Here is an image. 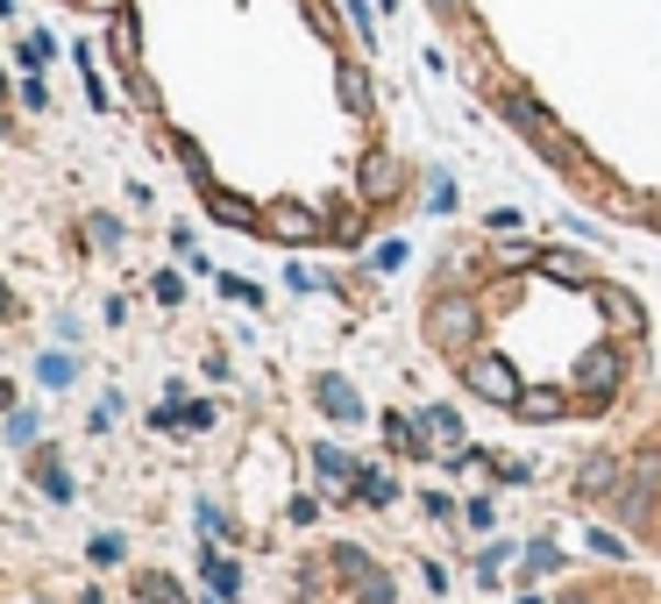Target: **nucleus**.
I'll return each instance as SVG.
<instances>
[{
  "label": "nucleus",
  "mask_w": 661,
  "mask_h": 604,
  "mask_svg": "<svg viewBox=\"0 0 661 604\" xmlns=\"http://www.w3.org/2000/svg\"><path fill=\"white\" fill-rule=\"evenodd\" d=\"M498 108H505V121H513V128L527 135V143L540 149V157L554 164V171H583L576 143H569V135H562V121H554L548 108H540V100H527V93H519V86H505V93H498Z\"/></svg>",
  "instance_id": "nucleus-1"
},
{
  "label": "nucleus",
  "mask_w": 661,
  "mask_h": 604,
  "mask_svg": "<svg viewBox=\"0 0 661 604\" xmlns=\"http://www.w3.org/2000/svg\"><path fill=\"white\" fill-rule=\"evenodd\" d=\"M462 384H470L477 399H491V405H519L527 399V384H519V370L505 356H462Z\"/></svg>",
  "instance_id": "nucleus-2"
},
{
  "label": "nucleus",
  "mask_w": 661,
  "mask_h": 604,
  "mask_svg": "<svg viewBox=\"0 0 661 604\" xmlns=\"http://www.w3.org/2000/svg\"><path fill=\"white\" fill-rule=\"evenodd\" d=\"M427 342L434 349H470L477 342V299H456V292L434 299L427 306Z\"/></svg>",
  "instance_id": "nucleus-3"
},
{
  "label": "nucleus",
  "mask_w": 661,
  "mask_h": 604,
  "mask_svg": "<svg viewBox=\"0 0 661 604\" xmlns=\"http://www.w3.org/2000/svg\"><path fill=\"white\" fill-rule=\"evenodd\" d=\"M327 562H335L341 577H349V591L363 597V604H392V577H384V569L370 562L363 548H335V555H327Z\"/></svg>",
  "instance_id": "nucleus-4"
},
{
  "label": "nucleus",
  "mask_w": 661,
  "mask_h": 604,
  "mask_svg": "<svg viewBox=\"0 0 661 604\" xmlns=\"http://www.w3.org/2000/svg\"><path fill=\"white\" fill-rule=\"evenodd\" d=\"M619 377H626L619 342H597V349H583V362H576V384L591 391V399H612V391H619Z\"/></svg>",
  "instance_id": "nucleus-5"
},
{
  "label": "nucleus",
  "mask_w": 661,
  "mask_h": 604,
  "mask_svg": "<svg viewBox=\"0 0 661 604\" xmlns=\"http://www.w3.org/2000/svg\"><path fill=\"white\" fill-rule=\"evenodd\" d=\"M264 228L278 242H313V235H327V221L306 200H278V206H264Z\"/></svg>",
  "instance_id": "nucleus-6"
},
{
  "label": "nucleus",
  "mask_w": 661,
  "mask_h": 604,
  "mask_svg": "<svg viewBox=\"0 0 661 604\" xmlns=\"http://www.w3.org/2000/svg\"><path fill=\"white\" fill-rule=\"evenodd\" d=\"M313 405H321L327 420H341V427H356V420H363V391L349 384V377H313Z\"/></svg>",
  "instance_id": "nucleus-7"
},
{
  "label": "nucleus",
  "mask_w": 661,
  "mask_h": 604,
  "mask_svg": "<svg viewBox=\"0 0 661 604\" xmlns=\"http://www.w3.org/2000/svg\"><path fill=\"white\" fill-rule=\"evenodd\" d=\"M419 456H448V462L462 456V420L448 413V405H427V413H419Z\"/></svg>",
  "instance_id": "nucleus-8"
},
{
  "label": "nucleus",
  "mask_w": 661,
  "mask_h": 604,
  "mask_svg": "<svg viewBox=\"0 0 661 604\" xmlns=\"http://www.w3.org/2000/svg\"><path fill=\"white\" fill-rule=\"evenodd\" d=\"M576 491H583V497H619V491H626L619 456H591V462L576 470Z\"/></svg>",
  "instance_id": "nucleus-9"
},
{
  "label": "nucleus",
  "mask_w": 661,
  "mask_h": 604,
  "mask_svg": "<svg viewBox=\"0 0 661 604\" xmlns=\"http://www.w3.org/2000/svg\"><path fill=\"white\" fill-rule=\"evenodd\" d=\"M399 178H405V164L392 157V149H370L363 157V200H392Z\"/></svg>",
  "instance_id": "nucleus-10"
},
{
  "label": "nucleus",
  "mask_w": 661,
  "mask_h": 604,
  "mask_svg": "<svg viewBox=\"0 0 661 604\" xmlns=\"http://www.w3.org/2000/svg\"><path fill=\"white\" fill-rule=\"evenodd\" d=\"M200 577H206V591H214L221 604H228L235 591H243V569H235V562H228L221 548H206V555H200Z\"/></svg>",
  "instance_id": "nucleus-11"
},
{
  "label": "nucleus",
  "mask_w": 661,
  "mask_h": 604,
  "mask_svg": "<svg viewBox=\"0 0 661 604\" xmlns=\"http://www.w3.org/2000/svg\"><path fill=\"white\" fill-rule=\"evenodd\" d=\"M335 93H341V108H349V114H370V79H363L356 57H341V65H335Z\"/></svg>",
  "instance_id": "nucleus-12"
},
{
  "label": "nucleus",
  "mask_w": 661,
  "mask_h": 604,
  "mask_svg": "<svg viewBox=\"0 0 661 604\" xmlns=\"http://www.w3.org/2000/svg\"><path fill=\"white\" fill-rule=\"evenodd\" d=\"M206 206H214V221H221V228H257V206H249V200H235V192H214V186H206Z\"/></svg>",
  "instance_id": "nucleus-13"
},
{
  "label": "nucleus",
  "mask_w": 661,
  "mask_h": 604,
  "mask_svg": "<svg viewBox=\"0 0 661 604\" xmlns=\"http://www.w3.org/2000/svg\"><path fill=\"white\" fill-rule=\"evenodd\" d=\"M597 306H605V321L619 327V335H640V327H648V313H640L626 292H597Z\"/></svg>",
  "instance_id": "nucleus-14"
},
{
  "label": "nucleus",
  "mask_w": 661,
  "mask_h": 604,
  "mask_svg": "<svg viewBox=\"0 0 661 604\" xmlns=\"http://www.w3.org/2000/svg\"><path fill=\"white\" fill-rule=\"evenodd\" d=\"M313 470L335 483V491H356V462L341 456V448H327V441H321V448H313Z\"/></svg>",
  "instance_id": "nucleus-15"
},
{
  "label": "nucleus",
  "mask_w": 661,
  "mask_h": 604,
  "mask_svg": "<svg viewBox=\"0 0 661 604\" xmlns=\"http://www.w3.org/2000/svg\"><path fill=\"white\" fill-rule=\"evenodd\" d=\"M540 270H548V278H562V284H583L591 278V264H583V256H569V249H548V256H534Z\"/></svg>",
  "instance_id": "nucleus-16"
},
{
  "label": "nucleus",
  "mask_w": 661,
  "mask_h": 604,
  "mask_svg": "<svg viewBox=\"0 0 661 604\" xmlns=\"http://www.w3.org/2000/svg\"><path fill=\"white\" fill-rule=\"evenodd\" d=\"M36 483H43V497H57V505L71 497V477H65V462H57V456H36Z\"/></svg>",
  "instance_id": "nucleus-17"
},
{
  "label": "nucleus",
  "mask_w": 661,
  "mask_h": 604,
  "mask_svg": "<svg viewBox=\"0 0 661 604\" xmlns=\"http://www.w3.org/2000/svg\"><path fill=\"white\" fill-rule=\"evenodd\" d=\"M513 413H519V420H562V399H554V391H527Z\"/></svg>",
  "instance_id": "nucleus-18"
},
{
  "label": "nucleus",
  "mask_w": 661,
  "mask_h": 604,
  "mask_svg": "<svg viewBox=\"0 0 661 604\" xmlns=\"http://www.w3.org/2000/svg\"><path fill=\"white\" fill-rule=\"evenodd\" d=\"M135 597H143V604H186L171 577H135Z\"/></svg>",
  "instance_id": "nucleus-19"
},
{
  "label": "nucleus",
  "mask_w": 661,
  "mask_h": 604,
  "mask_svg": "<svg viewBox=\"0 0 661 604\" xmlns=\"http://www.w3.org/2000/svg\"><path fill=\"white\" fill-rule=\"evenodd\" d=\"M171 157L186 164V171L200 178V186H214V171H206V157H200V143H192V135H178V143H171Z\"/></svg>",
  "instance_id": "nucleus-20"
},
{
  "label": "nucleus",
  "mask_w": 661,
  "mask_h": 604,
  "mask_svg": "<svg viewBox=\"0 0 661 604\" xmlns=\"http://www.w3.org/2000/svg\"><path fill=\"white\" fill-rule=\"evenodd\" d=\"M86 235H93V249H122V221L114 214H86Z\"/></svg>",
  "instance_id": "nucleus-21"
},
{
  "label": "nucleus",
  "mask_w": 661,
  "mask_h": 604,
  "mask_svg": "<svg viewBox=\"0 0 661 604\" xmlns=\"http://www.w3.org/2000/svg\"><path fill=\"white\" fill-rule=\"evenodd\" d=\"M634 491H648V497H661V448H648V456L634 462Z\"/></svg>",
  "instance_id": "nucleus-22"
},
{
  "label": "nucleus",
  "mask_w": 661,
  "mask_h": 604,
  "mask_svg": "<svg viewBox=\"0 0 661 604\" xmlns=\"http://www.w3.org/2000/svg\"><path fill=\"white\" fill-rule=\"evenodd\" d=\"M384 441H392L399 456H419V427H413V420H399V413L384 420Z\"/></svg>",
  "instance_id": "nucleus-23"
},
{
  "label": "nucleus",
  "mask_w": 661,
  "mask_h": 604,
  "mask_svg": "<svg viewBox=\"0 0 661 604\" xmlns=\"http://www.w3.org/2000/svg\"><path fill=\"white\" fill-rule=\"evenodd\" d=\"M554 569H562L554 540H527V577H554Z\"/></svg>",
  "instance_id": "nucleus-24"
},
{
  "label": "nucleus",
  "mask_w": 661,
  "mask_h": 604,
  "mask_svg": "<svg viewBox=\"0 0 661 604\" xmlns=\"http://www.w3.org/2000/svg\"><path fill=\"white\" fill-rule=\"evenodd\" d=\"M356 497H370V505H392V477H384V470H363V477H356Z\"/></svg>",
  "instance_id": "nucleus-25"
},
{
  "label": "nucleus",
  "mask_w": 661,
  "mask_h": 604,
  "mask_svg": "<svg viewBox=\"0 0 661 604\" xmlns=\"http://www.w3.org/2000/svg\"><path fill=\"white\" fill-rule=\"evenodd\" d=\"M36 434H43V420H36V413H8V448H29Z\"/></svg>",
  "instance_id": "nucleus-26"
},
{
  "label": "nucleus",
  "mask_w": 661,
  "mask_h": 604,
  "mask_svg": "<svg viewBox=\"0 0 661 604\" xmlns=\"http://www.w3.org/2000/svg\"><path fill=\"white\" fill-rule=\"evenodd\" d=\"M427 206H434V214H448V206H456V178H448V171L427 178Z\"/></svg>",
  "instance_id": "nucleus-27"
},
{
  "label": "nucleus",
  "mask_w": 661,
  "mask_h": 604,
  "mask_svg": "<svg viewBox=\"0 0 661 604\" xmlns=\"http://www.w3.org/2000/svg\"><path fill=\"white\" fill-rule=\"evenodd\" d=\"M122 93L135 100V108H157V86H149V79H143V71H135V65L122 71Z\"/></svg>",
  "instance_id": "nucleus-28"
},
{
  "label": "nucleus",
  "mask_w": 661,
  "mask_h": 604,
  "mask_svg": "<svg viewBox=\"0 0 661 604\" xmlns=\"http://www.w3.org/2000/svg\"><path fill=\"white\" fill-rule=\"evenodd\" d=\"M135 43H143V29L122 14V22H114V57H122V65H135Z\"/></svg>",
  "instance_id": "nucleus-29"
},
{
  "label": "nucleus",
  "mask_w": 661,
  "mask_h": 604,
  "mask_svg": "<svg viewBox=\"0 0 661 604\" xmlns=\"http://www.w3.org/2000/svg\"><path fill=\"white\" fill-rule=\"evenodd\" d=\"M327 235H335V242H356V235H363V214H356V206H341V214L327 221Z\"/></svg>",
  "instance_id": "nucleus-30"
},
{
  "label": "nucleus",
  "mask_w": 661,
  "mask_h": 604,
  "mask_svg": "<svg viewBox=\"0 0 661 604\" xmlns=\"http://www.w3.org/2000/svg\"><path fill=\"white\" fill-rule=\"evenodd\" d=\"M149 292H157L164 306H178V299H186V278H178V270H157V284H149Z\"/></svg>",
  "instance_id": "nucleus-31"
},
{
  "label": "nucleus",
  "mask_w": 661,
  "mask_h": 604,
  "mask_svg": "<svg viewBox=\"0 0 661 604\" xmlns=\"http://www.w3.org/2000/svg\"><path fill=\"white\" fill-rule=\"evenodd\" d=\"M341 14H349V22H356V36H363V51H378V29H370V8H363V0H349V8H341Z\"/></svg>",
  "instance_id": "nucleus-32"
},
{
  "label": "nucleus",
  "mask_w": 661,
  "mask_h": 604,
  "mask_svg": "<svg viewBox=\"0 0 661 604\" xmlns=\"http://www.w3.org/2000/svg\"><path fill=\"white\" fill-rule=\"evenodd\" d=\"M36 377H43V384H71V356H43Z\"/></svg>",
  "instance_id": "nucleus-33"
},
{
  "label": "nucleus",
  "mask_w": 661,
  "mask_h": 604,
  "mask_svg": "<svg viewBox=\"0 0 661 604\" xmlns=\"http://www.w3.org/2000/svg\"><path fill=\"white\" fill-rule=\"evenodd\" d=\"M591 548H597V555H612V562H619V555H626V540H619V534H605V526H591Z\"/></svg>",
  "instance_id": "nucleus-34"
},
{
  "label": "nucleus",
  "mask_w": 661,
  "mask_h": 604,
  "mask_svg": "<svg viewBox=\"0 0 661 604\" xmlns=\"http://www.w3.org/2000/svg\"><path fill=\"white\" fill-rule=\"evenodd\" d=\"M200 526H206L214 540H221V534H235V526H228V512H221V505H200Z\"/></svg>",
  "instance_id": "nucleus-35"
},
{
  "label": "nucleus",
  "mask_w": 661,
  "mask_h": 604,
  "mask_svg": "<svg viewBox=\"0 0 661 604\" xmlns=\"http://www.w3.org/2000/svg\"><path fill=\"white\" fill-rule=\"evenodd\" d=\"M93 562H122V534H100L93 540Z\"/></svg>",
  "instance_id": "nucleus-36"
},
{
  "label": "nucleus",
  "mask_w": 661,
  "mask_h": 604,
  "mask_svg": "<svg viewBox=\"0 0 661 604\" xmlns=\"http://www.w3.org/2000/svg\"><path fill=\"white\" fill-rule=\"evenodd\" d=\"M221 292H228V299H243V306H257V299H264L257 284H243V278H221Z\"/></svg>",
  "instance_id": "nucleus-37"
},
{
  "label": "nucleus",
  "mask_w": 661,
  "mask_h": 604,
  "mask_svg": "<svg viewBox=\"0 0 661 604\" xmlns=\"http://www.w3.org/2000/svg\"><path fill=\"white\" fill-rule=\"evenodd\" d=\"M491 519H498V512H491V497H470V526H477V534H491Z\"/></svg>",
  "instance_id": "nucleus-38"
},
{
  "label": "nucleus",
  "mask_w": 661,
  "mask_h": 604,
  "mask_svg": "<svg viewBox=\"0 0 661 604\" xmlns=\"http://www.w3.org/2000/svg\"><path fill=\"white\" fill-rule=\"evenodd\" d=\"M462 8H470V0H434V14H448V22H462Z\"/></svg>",
  "instance_id": "nucleus-39"
},
{
  "label": "nucleus",
  "mask_w": 661,
  "mask_h": 604,
  "mask_svg": "<svg viewBox=\"0 0 661 604\" xmlns=\"http://www.w3.org/2000/svg\"><path fill=\"white\" fill-rule=\"evenodd\" d=\"M79 8H100V14H122L128 0H79Z\"/></svg>",
  "instance_id": "nucleus-40"
},
{
  "label": "nucleus",
  "mask_w": 661,
  "mask_h": 604,
  "mask_svg": "<svg viewBox=\"0 0 661 604\" xmlns=\"http://www.w3.org/2000/svg\"><path fill=\"white\" fill-rule=\"evenodd\" d=\"M0 321H14V292H8V278H0Z\"/></svg>",
  "instance_id": "nucleus-41"
},
{
  "label": "nucleus",
  "mask_w": 661,
  "mask_h": 604,
  "mask_svg": "<svg viewBox=\"0 0 661 604\" xmlns=\"http://www.w3.org/2000/svg\"><path fill=\"white\" fill-rule=\"evenodd\" d=\"M562 604H591V597H562Z\"/></svg>",
  "instance_id": "nucleus-42"
},
{
  "label": "nucleus",
  "mask_w": 661,
  "mask_h": 604,
  "mask_svg": "<svg viewBox=\"0 0 661 604\" xmlns=\"http://www.w3.org/2000/svg\"><path fill=\"white\" fill-rule=\"evenodd\" d=\"M519 604H540V597H519Z\"/></svg>",
  "instance_id": "nucleus-43"
},
{
  "label": "nucleus",
  "mask_w": 661,
  "mask_h": 604,
  "mask_svg": "<svg viewBox=\"0 0 661 604\" xmlns=\"http://www.w3.org/2000/svg\"><path fill=\"white\" fill-rule=\"evenodd\" d=\"M0 93H8V79H0Z\"/></svg>",
  "instance_id": "nucleus-44"
}]
</instances>
